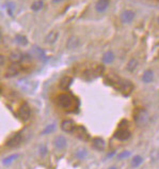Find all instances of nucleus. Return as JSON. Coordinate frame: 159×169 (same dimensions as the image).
Listing matches in <instances>:
<instances>
[{
  "mask_svg": "<svg viewBox=\"0 0 159 169\" xmlns=\"http://www.w3.org/2000/svg\"><path fill=\"white\" fill-rule=\"evenodd\" d=\"M54 130V125H48L45 130L43 131V134H48L50 132H52Z\"/></svg>",
  "mask_w": 159,
  "mask_h": 169,
  "instance_id": "a878e982",
  "label": "nucleus"
},
{
  "mask_svg": "<svg viewBox=\"0 0 159 169\" xmlns=\"http://www.w3.org/2000/svg\"><path fill=\"white\" fill-rule=\"evenodd\" d=\"M34 54H35V56L39 58V59L41 60H45V55H44V51L42 50L41 48H39V47H34Z\"/></svg>",
  "mask_w": 159,
  "mask_h": 169,
  "instance_id": "b1692460",
  "label": "nucleus"
},
{
  "mask_svg": "<svg viewBox=\"0 0 159 169\" xmlns=\"http://www.w3.org/2000/svg\"><path fill=\"white\" fill-rule=\"evenodd\" d=\"M15 40L19 45L21 46H26L27 44H28V39L26 38L25 36H21V34H18V36H15Z\"/></svg>",
  "mask_w": 159,
  "mask_h": 169,
  "instance_id": "4be33fe9",
  "label": "nucleus"
},
{
  "mask_svg": "<svg viewBox=\"0 0 159 169\" xmlns=\"http://www.w3.org/2000/svg\"><path fill=\"white\" fill-rule=\"evenodd\" d=\"M103 60L105 63H111V62H113V60H114V54L110 50L107 51V53L104 54Z\"/></svg>",
  "mask_w": 159,
  "mask_h": 169,
  "instance_id": "aec40b11",
  "label": "nucleus"
},
{
  "mask_svg": "<svg viewBox=\"0 0 159 169\" xmlns=\"http://www.w3.org/2000/svg\"><path fill=\"white\" fill-rule=\"evenodd\" d=\"M18 118L21 119V121H28L31 117V109L29 107V105L27 103H23L17 111Z\"/></svg>",
  "mask_w": 159,
  "mask_h": 169,
  "instance_id": "f03ea898",
  "label": "nucleus"
},
{
  "mask_svg": "<svg viewBox=\"0 0 159 169\" xmlns=\"http://www.w3.org/2000/svg\"><path fill=\"white\" fill-rule=\"evenodd\" d=\"M147 120V113L144 110H140L138 113V116L136 117V122L138 124H144Z\"/></svg>",
  "mask_w": 159,
  "mask_h": 169,
  "instance_id": "dca6fc26",
  "label": "nucleus"
},
{
  "mask_svg": "<svg viewBox=\"0 0 159 169\" xmlns=\"http://www.w3.org/2000/svg\"><path fill=\"white\" fill-rule=\"evenodd\" d=\"M153 79H154V72H153L152 70L145 71L143 76H142V80H143L144 82H146V84H149V82H153Z\"/></svg>",
  "mask_w": 159,
  "mask_h": 169,
  "instance_id": "f3484780",
  "label": "nucleus"
},
{
  "mask_svg": "<svg viewBox=\"0 0 159 169\" xmlns=\"http://www.w3.org/2000/svg\"><path fill=\"white\" fill-rule=\"evenodd\" d=\"M4 61H5V60H4V57H3V56H0V65L4 63Z\"/></svg>",
  "mask_w": 159,
  "mask_h": 169,
  "instance_id": "cd10ccee",
  "label": "nucleus"
},
{
  "mask_svg": "<svg viewBox=\"0 0 159 169\" xmlns=\"http://www.w3.org/2000/svg\"><path fill=\"white\" fill-rule=\"evenodd\" d=\"M54 145L57 149L62 150V149H64L66 147V139L63 136H57L54 140Z\"/></svg>",
  "mask_w": 159,
  "mask_h": 169,
  "instance_id": "9b49d317",
  "label": "nucleus"
},
{
  "mask_svg": "<svg viewBox=\"0 0 159 169\" xmlns=\"http://www.w3.org/2000/svg\"><path fill=\"white\" fill-rule=\"evenodd\" d=\"M114 137L119 140H126V139H128L130 137V132L126 127L120 126V128L114 133Z\"/></svg>",
  "mask_w": 159,
  "mask_h": 169,
  "instance_id": "20e7f679",
  "label": "nucleus"
},
{
  "mask_svg": "<svg viewBox=\"0 0 159 169\" xmlns=\"http://www.w3.org/2000/svg\"><path fill=\"white\" fill-rule=\"evenodd\" d=\"M17 157H18V154H13V155H10V156L5 157V159H3V165H9L10 163H12L14 159H17Z\"/></svg>",
  "mask_w": 159,
  "mask_h": 169,
  "instance_id": "393cba45",
  "label": "nucleus"
},
{
  "mask_svg": "<svg viewBox=\"0 0 159 169\" xmlns=\"http://www.w3.org/2000/svg\"><path fill=\"white\" fill-rule=\"evenodd\" d=\"M10 60L12 61V63H18V62H21L23 60V54L17 49H14V50L11 51Z\"/></svg>",
  "mask_w": 159,
  "mask_h": 169,
  "instance_id": "9d476101",
  "label": "nucleus"
},
{
  "mask_svg": "<svg viewBox=\"0 0 159 169\" xmlns=\"http://www.w3.org/2000/svg\"><path fill=\"white\" fill-rule=\"evenodd\" d=\"M56 102L58 104V106L63 109H68L73 106V97L68 94H65V93H62L59 94L56 97Z\"/></svg>",
  "mask_w": 159,
  "mask_h": 169,
  "instance_id": "f257e3e1",
  "label": "nucleus"
},
{
  "mask_svg": "<svg viewBox=\"0 0 159 169\" xmlns=\"http://www.w3.org/2000/svg\"><path fill=\"white\" fill-rule=\"evenodd\" d=\"M109 4H110V0H98L95 4V10L98 13H103L107 10Z\"/></svg>",
  "mask_w": 159,
  "mask_h": 169,
  "instance_id": "6e6552de",
  "label": "nucleus"
},
{
  "mask_svg": "<svg viewBox=\"0 0 159 169\" xmlns=\"http://www.w3.org/2000/svg\"><path fill=\"white\" fill-rule=\"evenodd\" d=\"M43 7H44V2L42 0H36V1H34V2L31 4V9L33 11H40Z\"/></svg>",
  "mask_w": 159,
  "mask_h": 169,
  "instance_id": "5701e85b",
  "label": "nucleus"
},
{
  "mask_svg": "<svg viewBox=\"0 0 159 169\" xmlns=\"http://www.w3.org/2000/svg\"><path fill=\"white\" fill-rule=\"evenodd\" d=\"M18 71H19V67L17 65V63H12V65L9 67L5 71V77L15 76V75H17Z\"/></svg>",
  "mask_w": 159,
  "mask_h": 169,
  "instance_id": "ddd939ff",
  "label": "nucleus"
},
{
  "mask_svg": "<svg viewBox=\"0 0 159 169\" xmlns=\"http://www.w3.org/2000/svg\"><path fill=\"white\" fill-rule=\"evenodd\" d=\"M75 134H76V137H78L81 140H87L89 138V134H88L87 130H85L83 126H77L75 127Z\"/></svg>",
  "mask_w": 159,
  "mask_h": 169,
  "instance_id": "0eeeda50",
  "label": "nucleus"
},
{
  "mask_svg": "<svg viewBox=\"0 0 159 169\" xmlns=\"http://www.w3.org/2000/svg\"><path fill=\"white\" fill-rule=\"evenodd\" d=\"M142 162H143V159H142L140 155H136V156H133L132 159H131L130 165L132 168H138V167L142 164Z\"/></svg>",
  "mask_w": 159,
  "mask_h": 169,
  "instance_id": "6ab92c4d",
  "label": "nucleus"
},
{
  "mask_svg": "<svg viewBox=\"0 0 159 169\" xmlns=\"http://www.w3.org/2000/svg\"><path fill=\"white\" fill-rule=\"evenodd\" d=\"M102 71H103V67H97V73H98V74H100V73H102Z\"/></svg>",
  "mask_w": 159,
  "mask_h": 169,
  "instance_id": "c85d7f7f",
  "label": "nucleus"
},
{
  "mask_svg": "<svg viewBox=\"0 0 159 169\" xmlns=\"http://www.w3.org/2000/svg\"><path fill=\"white\" fill-rule=\"evenodd\" d=\"M109 169H116V167H111V168H109Z\"/></svg>",
  "mask_w": 159,
  "mask_h": 169,
  "instance_id": "2f4dec72",
  "label": "nucleus"
},
{
  "mask_svg": "<svg viewBox=\"0 0 159 169\" xmlns=\"http://www.w3.org/2000/svg\"><path fill=\"white\" fill-rule=\"evenodd\" d=\"M78 46H79V39H78L77 36H69L68 40H67V42H66L67 48L68 49H75V48H77Z\"/></svg>",
  "mask_w": 159,
  "mask_h": 169,
  "instance_id": "f8f14e48",
  "label": "nucleus"
},
{
  "mask_svg": "<svg viewBox=\"0 0 159 169\" xmlns=\"http://www.w3.org/2000/svg\"><path fill=\"white\" fill-rule=\"evenodd\" d=\"M88 155V151L85 148H78L76 150V157L79 159H83Z\"/></svg>",
  "mask_w": 159,
  "mask_h": 169,
  "instance_id": "412c9836",
  "label": "nucleus"
},
{
  "mask_svg": "<svg viewBox=\"0 0 159 169\" xmlns=\"http://www.w3.org/2000/svg\"><path fill=\"white\" fill-rule=\"evenodd\" d=\"M135 18V12L131 10H125L121 14V21L123 24H130Z\"/></svg>",
  "mask_w": 159,
  "mask_h": 169,
  "instance_id": "39448f33",
  "label": "nucleus"
},
{
  "mask_svg": "<svg viewBox=\"0 0 159 169\" xmlns=\"http://www.w3.org/2000/svg\"><path fill=\"white\" fill-rule=\"evenodd\" d=\"M158 23H159V17H158Z\"/></svg>",
  "mask_w": 159,
  "mask_h": 169,
  "instance_id": "473e14b6",
  "label": "nucleus"
},
{
  "mask_svg": "<svg viewBox=\"0 0 159 169\" xmlns=\"http://www.w3.org/2000/svg\"><path fill=\"white\" fill-rule=\"evenodd\" d=\"M93 147L98 151H103L106 147L105 140L103 138H100V137H96V138L93 139Z\"/></svg>",
  "mask_w": 159,
  "mask_h": 169,
  "instance_id": "4468645a",
  "label": "nucleus"
},
{
  "mask_svg": "<svg viewBox=\"0 0 159 169\" xmlns=\"http://www.w3.org/2000/svg\"><path fill=\"white\" fill-rule=\"evenodd\" d=\"M137 67H138V60L135 59V58H132V59L129 60L128 63H127V65H126V70L129 71V72H133V71L136 70Z\"/></svg>",
  "mask_w": 159,
  "mask_h": 169,
  "instance_id": "a211bd4d",
  "label": "nucleus"
},
{
  "mask_svg": "<svg viewBox=\"0 0 159 169\" xmlns=\"http://www.w3.org/2000/svg\"><path fill=\"white\" fill-rule=\"evenodd\" d=\"M54 2H60V1H63V0H52Z\"/></svg>",
  "mask_w": 159,
  "mask_h": 169,
  "instance_id": "c756f323",
  "label": "nucleus"
},
{
  "mask_svg": "<svg viewBox=\"0 0 159 169\" xmlns=\"http://www.w3.org/2000/svg\"><path fill=\"white\" fill-rule=\"evenodd\" d=\"M1 34H2V32H1V29H0V38H1Z\"/></svg>",
  "mask_w": 159,
  "mask_h": 169,
  "instance_id": "7c9ffc66",
  "label": "nucleus"
},
{
  "mask_svg": "<svg viewBox=\"0 0 159 169\" xmlns=\"http://www.w3.org/2000/svg\"><path fill=\"white\" fill-rule=\"evenodd\" d=\"M58 36H59V34H58L57 31H50L46 36V38H45V42H46L47 44L56 43V41L58 40Z\"/></svg>",
  "mask_w": 159,
  "mask_h": 169,
  "instance_id": "2eb2a0df",
  "label": "nucleus"
},
{
  "mask_svg": "<svg viewBox=\"0 0 159 169\" xmlns=\"http://www.w3.org/2000/svg\"><path fill=\"white\" fill-rule=\"evenodd\" d=\"M21 140H23V137H21V134H14L8 139V141L5 142V146L9 147V148H15L18 145H21Z\"/></svg>",
  "mask_w": 159,
  "mask_h": 169,
  "instance_id": "7ed1b4c3",
  "label": "nucleus"
},
{
  "mask_svg": "<svg viewBox=\"0 0 159 169\" xmlns=\"http://www.w3.org/2000/svg\"><path fill=\"white\" fill-rule=\"evenodd\" d=\"M75 123L73 120H69V119H66V120H63L61 123V128L62 131L65 132V133H72L75 130Z\"/></svg>",
  "mask_w": 159,
  "mask_h": 169,
  "instance_id": "423d86ee",
  "label": "nucleus"
},
{
  "mask_svg": "<svg viewBox=\"0 0 159 169\" xmlns=\"http://www.w3.org/2000/svg\"><path fill=\"white\" fill-rule=\"evenodd\" d=\"M73 82V78L72 77H69V76H63L60 79L59 82V87L60 89L62 90H67L69 88V86L72 84Z\"/></svg>",
  "mask_w": 159,
  "mask_h": 169,
  "instance_id": "1a4fd4ad",
  "label": "nucleus"
},
{
  "mask_svg": "<svg viewBox=\"0 0 159 169\" xmlns=\"http://www.w3.org/2000/svg\"><path fill=\"white\" fill-rule=\"evenodd\" d=\"M129 155H130V153H129L128 151H125V152H123L122 154H120V155H119V157H120V159H125V157L129 156Z\"/></svg>",
  "mask_w": 159,
  "mask_h": 169,
  "instance_id": "bb28decb",
  "label": "nucleus"
}]
</instances>
